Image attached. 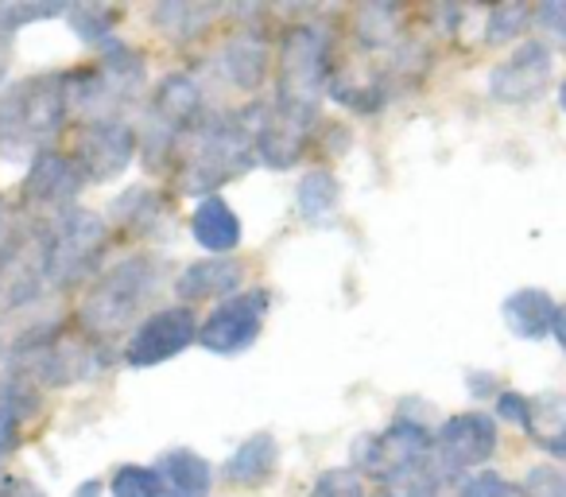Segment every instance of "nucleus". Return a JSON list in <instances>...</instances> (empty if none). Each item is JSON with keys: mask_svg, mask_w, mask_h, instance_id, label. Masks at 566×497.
<instances>
[{"mask_svg": "<svg viewBox=\"0 0 566 497\" xmlns=\"http://www.w3.org/2000/svg\"><path fill=\"white\" fill-rule=\"evenodd\" d=\"M252 113H206L195 128L179 141L175 152V183L182 195H206L226 183L241 179L249 167H256V133Z\"/></svg>", "mask_w": 566, "mask_h": 497, "instance_id": "f257e3e1", "label": "nucleus"}, {"mask_svg": "<svg viewBox=\"0 0 566 497\" xmlns=\"http://www.w3.org/2000/svg\"><path fill=\"white\" fill-rule=\"evenodd\" d=\"M66 74H35L0 94V159H28L48 152L71 117Z\"/></svg>", "mask_w": 566, "mask_h": 497, "instance_id": "f03ea898", "label": "nucleus"}, {"mask_svg": "<svg viewBox=\"0 0 566 497\" xmlns=\"http://www.w3.org/2000/svg\"><path fill=\"white\" fill-rule=\"evenodd\" d=\"M164 280V261L151 253H136L117 261L113 269L97 272V280L86 288L78 308V323L86 327L90 339L109 342L117 339L125 327H133L144 315L159 292Z\"/></svg>", "mask_w": 566, "mask_h": 497, "instance_id": "7ed1b4c3", "label": "nucleus"}, {"mask_svg": "<svg viewBox=\"0 0 566 497\" xmlns=\"http://www.w3.org/2000/svg\"><path fill=\"white\" fill-rule=\"evenodd\" d=\"M109 249V221L94 210L55 214L48 229H40V257H43V284L48 292H66L74 284L97 280V265Z\"/></svg>", "mask_w": 566, "mask_h": 497, "instance_id": "20e7f679", "label": "nucleus"}, {"mask_svg": "<svg viewBox=\"0 0 566 497\" xmlns=\"http://www.w3.org/2000/svg\"><path fill=\"white\" fill-rule=\"evenodd\" d=\"M334 79V35L323 24H295L283 32L275 55V102L315 110Z\"/></svg>", "mask_w": 566, "mask_h": 497, "instance_id": "39448f33", "label": "nucleus"}, {"mask_svg": "<svg viewBox=\"0 0 566 497\" xmlns=\"http://www.w3.org/2000/svg\"><path fill=\"white\" fill-rule=\"evenodd\" d=\"M434 455V435L423 420L400 412L388 432L361 435L354 443V470L373 478L385 494H392L400 482H408L427 458Z\"/></svg>", "mask_w": 566, "mask_h": 497, "instance_id": "423d86ee", "label": "nucleus"}, {"mask_svg": "<svg viewBox=\"0 0 566 497\" xmlns=\"http://www.w3.org/2000/svg\"><path fill=\"white\" fill-rule=\"evenodd\" d=\"M318 128L315 110H295V105H256L252 133H256V164L287 172L295 167L311 148V136Z\"/></svg>", "mask_w": 566, "mask_h": 497, "instance_id": "0eeeda50", "label": "nucleus"}, {"mask_svg": "<svg viewBox=\"0 0 566 497\" xmlns=\"http://www.w3.org/2000/svg\"><path fill=\"white\" fill-rule=\"evenodd\" d=\"M268 308H272V292L268 288H244L233 300L218 303L210 311V319L198 331V346H206L210 354L221 358L244 354L260 339V331H264Z\"/></svg>", "mask_w": 566, "mask_h": 497, "instance_id": "6e6552de", "label": "nucleus"}, {"mask_svg": "<svg viewBox=\"0 0 566 497\" xmlns=\"http://www.w3.org/2000/svg\"><path fill=\"white\" fill-rule=\"evenodd\" d=\"M140 152V128L125 117H102L86 121L74 144V159H78L86 183H113L133 156Z\"/></svg>", "mask_w": 566, "mask_h": 497, "instance_id": "1a4fd4ad", "label": "nucleus"}, {"mask_svg": "<svg viewBox=\"0 0 566 497\" xmlns=\"http://www.w3.org/2000/svg\"><path fill=\"white\" fill-rule=\"evenodd\" d=\"M198 331H202V327H198L195 311L182 308V303L151 311V315H144L140 327L128 334L125 365H133V370H148V365L167 362V358H175L187 346H195Z\"/></svg>", "mask_w": 566, "mask_h": 497, "instance_id": "9d476101", "label": "nucleus"}, {"mask_svg": "<svg viewBox=\"0 0 566 497\" xmlns=\"http://www.w3.org/2000/svg\"><path fill=\"white\" fill-rule=\"evenodd\" d=\"M551 71H555V63H551L547 43L524 40L509 59H504V63L493 66V74H489V94H493V102L524 105L547 90Z\"/></svg>", "mask_w": 566, "mask_h": 497, "instance_id": "9b49d317", "label": "nucleus"}, {"mask_svg": "<svg viewBox=\"0 0 566 497\" xmlns=\"http://www.w3.org/2000/svg\"><path fill=\"white\" fill-rule=\"evenodd\" d=\"M434 451L450 470H478L496 455V420L485 412H458L434 432Z\"/></svg>", "mask_w": 566, "mask_h": 497, "instance_id": "f8f14e48", "label": "nucleus"}, {"mask_svg": "<svg viewBox=\"0 0 566 497\" xmlns=\"http://www.w3.org/2000/svg\"><path fill=\"white\" fill-rule=\"evenodd\" d=\"M86 187V175H82L78 159L66 156V152H40L28 167V179H24V203L35 206V210H51V218L63 210H71V203L82 195Z\"/></svg>", "mask_w": 566, "mask_h": 497, "instance_id": "ddd939ff", "label": "nucleus"}, {"mask_svg": "<svg viewBox=\"0 0 566 497\" xmlns=\"http://www.w3.org/2000/svg\"><path fill=\"white\" fill-rule=\"evenodd\" d=\"M206 113L210 110H206V94H202V86H198V79L187 71H175L151 90L144 128H156V133H167V136H175V141H182Z\"/></svg>", "mask_w": 566, "mask_h": 497, "instance_id": "4468645a", "label": "nucleus"}, {"mask_svg": "<svg viewBox=\"0 0 566 497\" xmlns=\"http://www.w3.org/2000/svg\"><path fill=\"white\" fill-rule=\"evenodd\" d=\"M218 71L233 90L256 94L264 86L268 71H272V43L260 35V28H244L218 51Z\"/></svg>", "mask_w": 566, "mask_h": 497, "instance_id": "2eb2a0df", "label": "nucleus"}, {"mask_svg": "<svg viewBox=\"0 0 566 497\" xmlns=\"http://www.w3.org/2000/svg\"><path fill=\"white\" fill-rule=\"evenodd\" d=\"M244 284V265L233 257H206L195 261L179 272L175 280V296L182 300V308H195V303H210V300H233L237 288Z\"/></svg>", "mask_w": 566, "mask_h": 497, "instance_id": "dca6fc26", "label": "nucleus"}, {"mask_svg": "<svg viewBox=\"0 0 566 497\" xmlns=\"http://www.w3.org/2000/svg\"><path fill=\"white\" fill-rule=\"evenodd\" d=\"M113 226L133 237H159L171 221V203L156 187H128L109 206Z\"/></svg>", "mask_w": 566, "mask_h": 497, "instance_id": "f3484780", "label": "nucleus"}, {"mask_svg": "<svg viewBox=\"0 0 566 497\" xmlns=\"http://www.w3.org/2000/svg\"><path fill=\"white\" fill-rule=\"evenodd\" d=\"M501 315H504V327H509L516 339L539 342L543 334L555 331L558 303L551 300L543 288H520V292H512L509 300L501 303Z\"/></svg>", "mask_w": 566, "mask_h": 497, "instance_id": "a211bd4d", "label": "nucleus"}, {"mask_svg": "<svg viewBox=\"0 0 566 497\" xmlns=\"http://www.w3.org/2000/svg\"><path fill=\"white\" fill-rule=\"evenodd\" d=\"M156 474L164 497H210L213 486V466L202 455L187 447H171L156 458Z\"/></svg>", "mask_w": 566, "mask_h": 497, "instance_id": "6ab92c4d", "label": "nucleus"}, {"mask_svg": "<svg viewBox=\"0 0 566 497\" xmlns=\"http://www.w3.org/2000/svg\"><path fill=\"white\" fill-rule=\"evenodd\" d=\"M190 234H195V241L202 245L210 257H229L237 245H241V218H237L233 206L221 195L202 198L195 218H190Z\"/></svg>", "mask_w": 566, "mask_h": 497, "instance_id": "aec40b11", "label": "nucleus"}, {"mask_svg": "<svg viewBox=\"0 0 566 497\" xmlns=\"http://www.w3.org/2000/svg\"><path fill=\"white\" fill-rule=\"evenodd\" d=\"M388 90H392L388 74L369 71V66H357V63L338 66L331 79V97L354 113H377L388 102Z\"/></svg>", "mask_w": 566, "mask_h": 497, "instance_id": "412c9836", "label": "nucleus"}, {"mask_svg": "<svg viewBox=\"0 0 566 497\" xmlns=\"http://www.w3.org/2000/svg\"><path fill=\"white\" fill-rule=\"evenodd\" d=\"M40 408V396H35V385L17 373H4L0 377V458L12 455L24 439V424L35 416Z\"/></svg>", "mask_w": 566, "mask_h": 497, "instance_id": "4be33fe9", "label": "nucleus"}, {"mask_svg": "<svg viewBox=\"0 0 566 497\" xmlns=\"http://www.w3.org/2000/svg\"><path fill=\"white\" fill-rule=\"evenodd\" d=\"M524 432H527V439L547 451V455L566 458V396L563 393L527 396Z\"/></svg>", "mask_w": 566, "mask_h": 497, "instance_id": "5701e85b", "label": "nucleus"}, {"mask_svg": "<svg viewBox=\"0 0 566 497\" xmlns=\"http://www.w3.org/2000/svg\"><path fill=\"white\" fill-rule=\"evenodd\" d=\"M275 463H280V447H275L272 435H252V439H244L241 447L229 455L226 463V478L233 482V486H260V482H268L275 474Z\"/></svg>", "mask_w": 566, "mask_h": 497, "instance_id": "b1692460", "label": "nucleus"}, {"mask_svg": "<svg viewBox=\"0 0 566 497\" xmlns=\"http://www.w3.org/2000/svg\"><path fill=\"white\" fill-rule=\"evenodd\" d=\"M465 489H470V474L450 470L439 458V451H434V455L427 458L408 482H400L388 497H465Z\"/></svg>", "mask_w": 566, "mask_h": 497, "instance_id": "393cba45", "label": "nucleus"}, {"mask_svg": "<svg viewBox=\"0 0 566 497\" xmlns=\"http://www.w3.org/2000/svg\"><path fill=\"white\" fill-rule=\"evenodd\" d=\"M218 17V4H159L151 9V20L164 28V35L171 40H195V35L206 32V24Z\"/></svg>", "mask_w": 566, "mask_h": 497, "instance_id": "a878e982", "label": "nucleus"}, {"mask_svg": "<svg viewBox=\"0 0 566 497\" xmlns=\"http://www.w3.org/2000/svg\"><path fill=\"white\" fill-rule=\"evenodd\" d=\"M295 203H300V214L307 221H326L334 210H338V179L331 172H307L295 190Z\"/></svg>", "mask_w": 566, "mask_h": 497, "instance_id": "bb28decb", "label": "nucleus"}, {"mask_svg": "<svg viewBox=\"0 0 566 497\" xmlns=\"http://www.w3.org/2000/svg\"><path fill=\"white\" fill-rule=\"evenodd\" d=\"M357 40L369 51L392 48L400 40V12L388 9V4H369V9H357Z\"/></svg>", "mask_w": 566, "mask_h": 497, "instance_id": "cd10ccee", "label": "nucleus"}, {"mask_svg": "<svg viewBox=\"0 0 566 497\" xmlns=\"http://www.w3.org/2000/svg\"><path fill=\"white\" fill-rule=\"evenodd\" d=\"M66 17H71V28L78 32V40L94 43V48H105L109 40H117L113 28H117V20H120V9H105V4H78V9H71Z\"/></svg>", "mask_w": 566, "mask_h": 497, "instance_id": "c85d7f7f", "label": "nucleus"}, {"mask_svg": "<svg viewBox=\"0 0 566 497\" xmlns=\"http://www.w3.org/2000/svg\"><path fill=\"white\" fill-rule=\"evenodd\" d=\"M527 24H535V9H527V4H496V9L489 12L485 43L501 48V43H509V40H520V35L527 32Z\"/></svg>", "mask_w": 566, "mask_h": 497, "instance_id": "c756f323", "label": "nucleus"}, {"mask_svg": "<svg viewBox=\"0 0 566 497\" xmlns=\"http://www.w3.org/2000/svg\"><path fill=\"white\" fill-rule=\"evenodd\" d=\"M109 494L113 497H164V486H159L156 466L125 463V466H117V470H113Z\"/></svg>", "mask_w": 566, "mask_h": 497, "instance_id": "7c9ffc66", "label": "nucleus"}, {"mask_svg": "<svg viewBox=\"0 0 566 497\" xmlns=\"http://www.w3.org/2000/svg\"><path fill=\"white\" fill-rule=\"evenodd\" d=\"M311 497H369V489H365V478L354 466H338V470H326L315 482Z\"/></svg>", "mask_w": 566, "mask_h": 497, "instance_id": "2f4dec72", "label": "nucleus"}, {"mask_svg": "<svg viewBox=\"0 0 566 497\" xmlns=\"http://www.w3.org/2000/svg\"><path fill=\"white\" fill-rule=\"evenodd\" d=\"M520 489H524V497H566V474L551 463H539L524 474Z\"/></svg>", "mask_w": 566, "mask_h": 497, "instance_id": "473e14b6", "label": "nucleus"}, {"mask_svg": "<svg viewBox=\"0 0 566 497\" xmlns=\"http://www.w3.org/2000/svg\"><path fill=\"white\" fill-rule=\"evenodd\" d=\"M535 24L543 28L547 40H555L558 48H566V0H551L535 9Z\"/></svg>", "mask_w": 566, "mask_h": 497, "instance_id": "72a5a7b5", "label": "nucleus"}, {"mask_svg": "<svg viewBox=\"0 0 566 497\" xmlns=\"http://www.w3.org/2000/svg\"><path fill=\"white\" fill-rule=\"evenodd\" d=\"M465 497H524V489H520L516 482L501 478V474L485 470V474H478V478H470Z\"/></svg>", "mask_w": 566, "mask_h": 497, "instance_id": "f704fd0d", "label": "nucleus"}, {"mask_svg": "<svg viewBox=\"0 0 566 497\" xmlns=\"http://www.w3.org/2000/svg\"><path fill=\"white\" fill-rule=\"evenodd\" d=\"M496 416L509 420V424H516V427H524V420H527V396L512 393V389H501V393H496Z\"/></svg>", "mask_w": 566, "mask_h": 497, "instance_id": "c9c22d12", "label": "nucleus"}, {"mask_svg": "<svg viewBox=\"0 0 566 497\" xmlns=\"http://www.w3.org/2000/svg\"><path fill=\"white\" fill-rule=\"evenodd\" d=\"M0 489H4V497H43V489L24 478H0Z\"/></svg>", "mask_w": 566, "mask_h": 497, "instance_id": "e433bc0d", "label": "nucleus"}, {"mask_svg": "<svg viewBox=\"0 0 566 497\" xmlns=\"http://www.w3.org/2000/svg\"><path fill=\"white\" fill-rule=\"evenodd\" d=\"M9 55H12V35L0 32V82H4V74H9Z\"/></svg>", "mask_w": 566, "mask_h": 497, "instance_id": "4c0bfd02", "label": "nucleus"}, {"mask_svg": "<svg viewBox=\"0 0 566 497\" xmlns=\"http://www.w3.org/2000/svg\"><path fill=\"white\" fill-rule=\"evenodd\" d=\"M551 334H555L558 350H563V354H566V308H558V319H555V331H551Z\"/></svg>", "mask_w": 566, "mask_h": 497, "instance_id": "58836bf2", "label": "nucleus"}, {"mask_svg": "<svg viewBox=\"0 0 566 497\" xmlns=\"http://www.w3.org/2000/svg\"><path fill=\"white\" fill-rule=\"evenodd\" d=\"M97 489H102V482H90V486L78 489V497H97Z\"/></svg>", "mask_w": 566, "mask_h": 497, "instance_id": "ea45409f", "label": "nucleus"}, {"mask_svg": "<svg viewBox=\"0 0 566 497\" xmlns=\"http://www.w3.org/2000/svg\"><path fill=\"white\" fill-rule=\"evenodd\" d=\"M558 105H563V113H566V79H563V86H558Z\"/></svg>", "mask_w": 566, "mask_h": 497, "instance_id": "a19ab883", "label": "nucleus"}, {"mask_svg": "<svg viewBox=\"0 0 566 497\" xmlns=\"http://www.w3.org/2000/svg\"><path fill=\"white\" fill-rule=\"evenodd\" d=\"M377 497H388V494H385V489H380V494H377Z\"/></svg>", "mask_w": 566, "mask_h": 497, "instance_id": "79ce46f5", "label": "nucleus"}]
</instances>
